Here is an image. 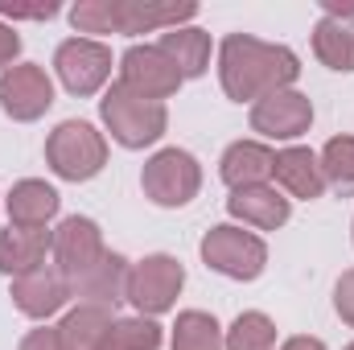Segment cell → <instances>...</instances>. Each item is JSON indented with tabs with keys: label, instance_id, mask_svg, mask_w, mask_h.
I'll list each match as a JSON object with an SVG mask.
<instances>
[{
	"label": "cell",
	"instance_id": "obj_1",
	"mask_svg": "<svg viewBox=\"0 0 354 350\" xmlns=\"http://www.w3.org/2000/svg\"><path fill=\"white\" fill-rule=\"evenodd\" d=\"M223 91L231 99H264L272 91H288V83L301 75V62L288 46H268L260 37L231 33L218 54Z\"/></svg>",
	"mask_w": 354,
	"mask_h": 350
},
{
	"label": "cell",
	"instance_id": "obj_2",
	"mask_svg": "<svg viewBox=\"0 0 354 350\" xmlns=\"http://www.w3.org/2000/svg\"><path fill=\"white\" fill-rule=\"evenodd\" d=\"M99 107H103V120H107L111 136H115L124 149H145V145L161 140V132H165V124H169V116H165L161 103L132 95L124 83H111V91L103 95Z\"/></svg>",
	"mask_w": 354,
	"mask_h": 350
},
{
	"label": "cell",
	"instance_id": "obj_3",
	"mask_svg": "<svg viewBox=\"0 0 354 350\" xmlns=\"http://www.w3.org/2000/svg\"><path fill=\"white\" fill-rule=\"evenodd\" d=\"M46 161H50V169L58 177H66V181H87L103 169V161H107V140L83 124V120H66V124H58L54 132H50V140H46Z\"/></svg>",
	"mask_w": 354,
	"mask_h": 350
},
{
	"label": "cell",
	"instance_id": "obj_4",
	"mask_svg": "<svg viewBox=\"0 0 354 350\" xmlns=\"http://www.w3.org/2000/svg\"><path fill=\"white\" fill-rule=\"evenodd\" d=\"M202 260L214 272L231 276V280H256L268 264V248L260 235L239 231V227H214L202 239Z\"/></svg>",
	"mask_w": 354,
	"mask_h": 350
},
{
	"label": "cell",
	"instance_id": "obj_5",
	"mask_svg": "<svg viewBox=\"0 0 354 350\" xmlns=\"http://www.w3.org/2000/svg\"><path fill=\"white\" fill-rule=\"evenodd\" d=\"M145 194L157 206H185L198 185H202V169L185 149H161L149 165H145Z\"/></svg>",
	"mask_w": 354,
	"mask_h": 350
},
{
	"label": "cell",
	"instance_id": "obj_6",
	"mask_svg": "<svg viewBox=\"0 0 354 350\" xmlns=\"http://www.w3.org/2000/svg\"><path fill=\"white\" fill-rule=\"evenodd\" d=\"M120 71H124V79H120L124 87L140 99H153V103H161L165 95L181 87V71L161 46H132L120 58Z\"/></svg>",
	"mask_w": 354,
	"mask_h": 350
},
{
	"label": "cell",
	"instance_id": "obj_7",
	"mask_svg": "<svg viewBox=\"0 0 354 350\" xmlns=\"http://www.w3.org/2000/svg\"><path fill=\"white\" fill-rule=\"evenodd\" d=\"M181 284H185V272L174 256H149L128 276V301L140 309V317L145 313H165L177 301Z\"/></svg>",
	"mask_w": 354,
	"mask_h": 350
},
{
	"label": "cell",
	"instance_id": "obj_8",
	"mask_svg": "<svg viewBox=\"0 0 354 350\" xmlns=\"http://www.w3.org/2000/svg\"><path fill=\"white\" fill-rule=\"evenodd\" d=\"M54 66H58V79L66 83L71 95H95L111 75V50L91 42V37H71L58 46Z\"/></svg>",
	"mask_w": 354,
	"mask_h": 350
},
{
	"label": "cell",
	"instance_id": "obj_9",
	"mask_svg": "<svg viewBox=\"0 0 354 350\" xmlns=\"http://www.w3.org/2000/svg\"><path fill=\"white\" fill-rule=\"evenodd\" d=\"M309 124H313V103L301 91H272L252 107V128L272 140H292L309 132Z\"/></svg>",
	"mask_w": 354,
	"mask_h": 350
},
{
	"label": "cell",
	"instance_id": "obj_10",
	"mask_svg": "<svg viewBox=\"0 0 354 350\" xmlns=\"http://www.w3.org/2000/svg\"><path fill=\"white\" fill-rule=\"evenodd\" d=\"M103 235L91 219H66L58 231H54V268L75 284L79 276H87L95 264L103 260Z\"/></svg>",
	"mask_w": 354,
	"mask_h": 350
},
{
	"label": "cell",
	"instance_id": "obj_11",
	"mask_svg": "<svg viewBox=\"0 0 354 350\" xmlns=\"http://www.w3.org/2000/svg\"><path fill=\"white\" fill-rule=\"evenodd\" d=\"M50 103H54V87L41 66L25 62V66H8L0 75V107L12 120H37V116H46Z\"/></svg>",
	"mask_w": 354,
	"mask_h": 350
},
{
	"label": "cell",
	"instance_id": "obj_12",
	"mask_svg": "<svg viewBox=\"0 0 354 350\" xmlns=\"http://www.w3.org/2000/svg\"><path fill=\"white\" fill-rule=\"evenodd\" d=\"M71 297H75V293H71V280H66L58 268H37V272H25V276L12 280V301H17V309L29 313V317H50V313H58Z\"/></svg>",
	"mask_w": 354,
	"mask_h": 350
},
{
	"label": "cell",
	"instance_id": "obj_13",
	"mask_svg": "<svg viewBox=\"0 0 354 350\" xmlns=\"http://www.w3.org/2000/svg\"><path fill=\"white\" fill-rule=\"evenodd\" d=\"M128 276H132L128 260L107 252L87 276H79V280L71 284V293L79 297V305H95V309H107V313H111L120 301H128Z\"/></svg>",
	"mask_w": 354,
	"mask_h": 350
},
{
	"label": "cell",
	"instance_id": "obj_14",
	"mask_svg": "<svg viewBox=\"0 0 354 350\" xmlns=\"http://www.w3.org/2000/svg\"><path fill=\"white\" fill-rule=\"evenodd\" d=\"M198 12V4L181 0V4H149V0H111V33H149V29H165L181 25Z\"/></svg>",
	"mask_w": 354,
	"mask_h": 350
},
{
	"label": "cell",
	"instance_id": "obj_15",
	"mask_svg": "<svg viewBox=\"0 0 354 350\" xmlns=\"http://www.w3.org/2000/svg\"><path fill=\"white\" fill-rule=\"evenodd\" d=\"M46 252H54V231L46 227H8L0 231V272L25 276L46 268Z\"/></svg>",
	"mask_w": 354,
	"mask_h": 350
},
{
	"label": "cell",
	"instance_id": "obj_16",
	"mask_svg": "<svg viewBox=\"0 0 354 350\" xmlns=\"http://www.w3.org/2000/svg\"><path fill=\"white\" fill-rule=\"evenodd\" d=\"M227 210H231L235 219L260 227V231L284 227L288 214H292V210H288V198H280L272 185H243V190H235V194L227 198Z\"/></svg>",
	"mask_w": 354,
	"mask_h": 350
},
{
	"label": "cell",
	"instance_id": "obj_17",
	"mask_svg": "<svg viewBox=\"0 0 354 350\" xmlns=\"http://www.w3.org/2000/svg\"><path fill=\"white\" fill-rule=\"evenodd\" d=\"M272 174H276V181H280L292 198H305V202L322 198V190H326L322 161H317L309 149H284V153H276Z\"/></svg>",
	"mask_w": 354,
	"mask_h": 350
},
{
	"label": "cell",
	"instance_id": "obj_18",
	"mask_svg": "<svg viewBox=\"0 0 354 350\" xmlns=\"http://www.w3.org/2000/svg\"><path fill=\"white\" fill-rule=\"evenodd\" d=\"M313 50L330 71H354V12H326L313 29Z\"/></svg>",
	"mask_w": 354,
	"mask_h": 350
},
{
	"label": "cell",
	"instance_id": "obj_19",
	"mask_svg": "<svg viewBox=\"0 0 354 350\" xmlns=\"http://www.w3.org/2000/svg\"><path fill=\"white\" fill-rule=\"evenodd\" d=\"M276 165V153L256 145V140H239L223 153V181L231 190H243V185H268Z\"/></svg>",
	"mask_w": 354,
	"mask_h": 350
},
{
	"label": "cell",
	"instance_id": "obj_20",
	"mask_svg": "<svg viewBox=\"0 0 354 350\" xmlns=\"http://www.w3.org/2000/svg\"><path fill=\"white\" fill-rule=\"evenodd\" d=\"M58 214V194L46 185V181H17L12 194H8V219L17 227H46L50 219Z\"/></svg>",
	"mask_w": 354,
	"mask_h": 350
},
{
	"label": "cell",
	"instance_id": "obj_21",
	"mask_svg": "<svg viewBox=\"0 0 354 350\" xmlns=\"http://www.w3.org/2000/svg\"><path fill=\"white\" fill-rule=\"evenodd\" d=\"M107 330H111V313L107 309H95V305H79L58 326L66 350H107Z\"/></svg>",
	"mask_w": 354,
	"mask_h": 350
},
{
	"label": "cell",
	"instance_id": "obj_22",
	"mask_svg": "<svg viewBox=\"0 0 354 350\" xmlns=\"http://www.w3.org/2000/svg\"><path fill=\"white\" fill-rule=\"evenodd\" d=\"M161 50L174 58L181 79H198L206 71V62H210V33H202V29H169V33H161Z\"/></svg>",
	"mask_w": 354,
	"mask_h": 350
},
{
	"label": "cell",
	"instance_id": "obj_23",
	"mask_svg": "<svg viewBox=\"0 0 354 350\" xmlns=\"http://www.w3.org/2000/svg\"><path fill=\"white\" fill-rule=\"evenodd\" d=\"M174 350H223V330L210 313L189 309L174 326Z\"/></svg>",
	"mask_w": 354,
	"mask_h": 350
},
{
	"label": "cell",
	"instance_id": "obj_24",
	"mask_svg": "<svg viewBox=\"0 0 354 350\" xmlns=\"http://www.w3.org/2000/svg\"><path fill=\"white\" fill-rule=\"evenodd\" d=\"M107 350H161V326L149 322V317L111 322V330H107Z\"/></svg>",
	"mask_w": 354,
	"mask_h": 350
},
{
	"label": "cell",
	"instance_id": "obj_25",
	"mask_svg": "<svg viewBox=\"0 0 354 350\" xmlns=\"http://www.w3.org/2000/svg\"><path fill=\"white\" fill-rule=\"evenodd\" d=\"M227 350H272L276 347V326L264 313H239L235 326L227 330Z\"/></svg>",
	"mask_w": 354,
	"mask_h": 350
},
{
	"label": "cell",
	"instance_id": "obj_26",
	"mask_svg": "<svg viewBox=\"0 0 354 350\" xmlns=\"http://www.w3.org/2000/svg\"><path fill=\"white\" fill-rule=\"evenodd\" d=\"M322 174H326V181H334L342 190H354V136H334L326 145Z\"/></svg>",
	"mask_w": 354,
	"mask_h": 350
},
{
	"label": "cell",
	"instance_id": "obj_27",
	"mask_svg": "<svg viewBox=\"0 0 354 350\" xmlns=\"http://www.w3.org/2000/svg\"><path fill=\"white\" fill-rule=\"evenodd\" d=\"M334 305H338L342 322H351L354 326V268L351 272H342V280H338V288H334Z\"/></svg>",
	"mask_w": 354,
	"mask_h": 350
},
{
	"label": "cell",
	"instance_id": "obj_28",
	"mask_svg": "<svg viewBox=\"0 0 354 350\" xmlns=\"http://www.w3.org/2000/svg\"><path fill=\"white\" fill-rule=\"evenodd\" d=\"M21 350H66V347H62V334L58 330H33L21 342Z\"/></svg>",
	"mask_w": 354,
	"mask_h": 350
},
{
	"label": "cell",
	"instance_id": "obj_29",
	"mask_svg": "<svg viewBox=\"0 0 354 350\" xmlns=\"http://www.w3.org/2000/svg\"><path fill=\"white\" fill-rule=\"evenodd\" d=\"M17 50H21V37L0 21V66H8V62L17 58Z\"/></svg>",
	"mask_w": 354,
	"mask_h": 350
},
{
	"label": "cell",
	"instance_id": "obj_30",
	"mask_svg": "<svg viewBox=\"0 0 354 350\" xmlns=\"http://www.w3.org/2000/svg\"><path fill=\"white\" fill-rule=\"evenodd\" d=\"M280 350H326V347H322L317 338H288Z\"/></svg>",
	"mask_w": 354,
	"mask_h": 350
},
{
	"label": "cell",
	"instance_id": "obj_31",
	"mask_svg": "<svg viewBox=\"0 0 354 350\" xmlns=\"http://www.w3.org/2000/svg\"><path fill=\"white\" fill-rule=\"evenodd\" d=\"M346 350H354V347H346Z\"/></svg>",
	"mask_w": 354,
	"mask_h": 350
}]
</instances>
